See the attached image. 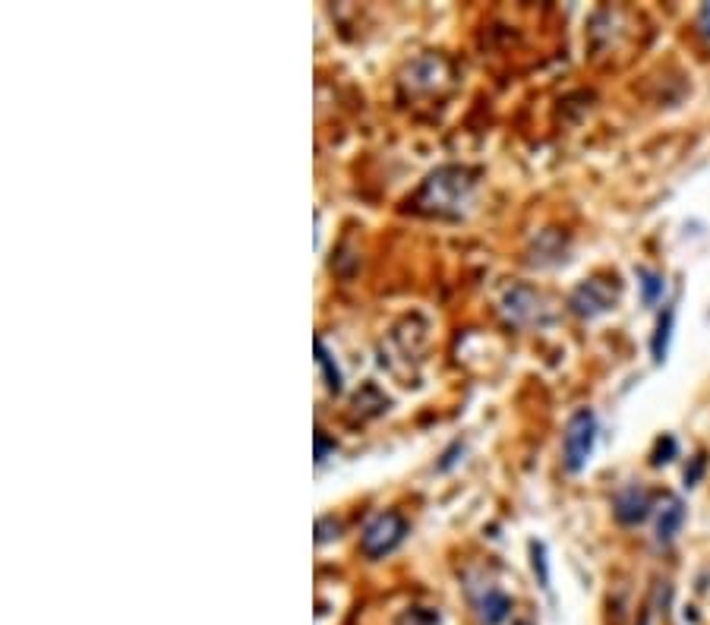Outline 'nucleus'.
Masks as SVG:
<instances>
[{
  "label": "nucleus",
  "mask_w": 710,
  "mask_h": 625,
  "mask_svg": "<svg viewBox=\"0 0 710 625\" xmlns=\"http://www.w3.org/2000/svg\"><path fill=\"white\" fill-rule=\"evenodd\" d=\"M408 531H411V524L404 521V515L382 512V515H377V519L363 527V534H360V553L367 560H385V556L395 553L401 543L408 541Z\"/></svg>",
  "instance_id": "nucleus-4"
},
{
  "label": "nucleus",
  "mask_w": 710,
  "mask_h": 625,
  "mask_svg": "<svg viewBox=\"0 0 710 625\" xmlns=\"http://www.w3.org/2000/svg\"><path fill=\"white\" fill-rule=\"evenodd\" d=\"M398 625H439L436 613H430V609H408L404 616H401V623Z\"/></svg>",
  "instance_id": "nucleus-14"
},
{
  "label": "nucleus",
  "mask_w": 710,
  "mask_h": 625,
  "mask_svg": "<svg viewBox=\"0 0 710 625\" xmlns=\"http://www.w3.org/2000/svg\"><path fill=\"white\" fill-rule=\"evenodd\" d=\"M471 601L483 625H502L512 613V597L496 584H483L481 591H471Z\"/></svg>",
  "instance_id": "nucleus-8"
},
{
  "label": "nucleus",
  "mask_w": 710,
  "mask_h": 625,
  "mask_svg": "<svg viewBox=\"0 0 710 625\" xmlns=\"http://www.w3.org/2000/svg\"><path fill=\"white\" fill-rule=\"evenodd\" d=\"M326 452H329V442L322 437V430H316V461H326Z\"/></svg>",
  "instance_id": "nucleus-19"
},
{
  "label": "nucleus",
  "mask_w": 710,
  "mask_h": 625,
  "mask_svg": "<svg viewBox=\"0 0 710 625\" xmlns=\"http://www.w3.org/2000/svg\"><path fill=\"white\" fill-rule=\"evenodd\" d=\"M698 35L704 39V44L710 48V3L701 7V13H698Z\"/></svg>",
  "instance_id": "nucleus-17"
},
{
  "label": "nucleus",
  "mask_w": 710,
  "mask_h": 625,
  "mask_svg": "<svg viewBox=\"0 0 710 625\" xmlns=\"http://www.w3.org/2000/svg\"><path fill=\"white\" fill-rule=\"evenodd\" d=\"M619 294L622 288L616 285V278H600V275H594V278H587L582 281L572 297H568V310L572 316H578V319H600L609 310H616V304H619Z\"/></svg>",
  "instance_id": "nucleus-5"
},
{
  "label": "nucleus",
  "mask_w": 710,
  "mask_h": 625,
  "mask_svg": "<svg viewBox=\"0 0 710 625\" xmlns=\"http://www.w3.org/2000/svg\"><path fill=\"white\" fill-rule=\"evenodd\" d=\"M522 625H524V623H522Z\"/></svg>",
  "instance_id": "nucleus-20"
},
{
  "label": "nucleus",
  "mask_w": 710,
  "mask_h": 625,
  "mask_svg": "<svg viewBox=\"0 0 710 625\" xmlns=\"http://www.w3.org/2000/svg\"><path fill=\"white\" fill-rule=\"evenodd\" d=\"M341 534V521L335 519H319L316 521V543H329L332 537Z\"/></svg>",
  "instance_id": "nucleus-13"
},
{
  "label": "nucleus",
  "mask_w": 710,
  "mask_h": 625,
  "mask_svg": "<svg viewBox=\"0 0 710 625\" xmlns=\"http://www.w3.org/2000/svg\"><path fill=\"white\" fill-rule=\"evenodd\" d=\"M401 83L414 95H433L442 85L452 83V63L445 61L442 54H423V58H418L408 66Z\"/></svg>",
  "instance_id": "nucleus-6"
},
{
  "label": "nucleus",
  "mask_w": 710,
  "mask_h": 625,
  "mask_svg": "<svg viewBox=\"0 0 710 625\" xmlns=\"http://www.w3.org/2000/svg\"><path fill=\"white\" fill-rule=\"evenodd\" d=\"M701 471H704V459H701V455H698V459H694V468H686V486H694V483H698V478H701Z\"/></svg>",
  "instance_id": "nucleus-18"
},
{
  "label": "nucleus",
  "mask_w": 710,
  "mask_h": 625,
  "mask_svg": "<svg viewBox=\"0 0 710 625\" xmlns=\"http://www.w3.org/2000/svg\"><path fill=\"white\" fill-rule=\"evenodd\" d=\"M676 455V439L663 437L657 442V452H654V464H667Z\"/></svg>",
  "instance_id": "nucleus-16"
},
{
  "label": "nucleus",
  "mask_w": 710,
  "mask_h": 625,
  "mask_svg": "<svg viewBox=\"0 0 710 625\" xmlns=\"http://www.w3.org/2000/svg\"><path fill=\"white\" fill-rule=\"evenodd\" d=\"M316 363H319V370L326 376V386H329V392H341L344 389V376L338 370V363H335V357L329 355V348H326V341L322 338H316Z\"/></svg>",
  "instance_id": "nucleus-11"
},
{
  "label": "nucleus",
  "mask_w": 710,
  "mask_h": 625,
  "mask_svg": "<svg viewBox=\"0 0 710 625\" xmlns=\"http://www.w3.org/2000/svg\"><path fill=\"white\" fill-rule=\"evenodd\" d=\"M477 193V171L464 165L436 167L411 199V208L430 218H461Z\"/></svg>",
  "instance_id": "nucleus-1"
},
{
  "label": "nucleus",
  "mask_w": 710,
  "mask_h": 625,
  "mask_svg": "<svg viewBox=\"0 0 710 625\" xmlns=\"http://www.w3.org/2000/svg\"><path fill=\"white\" fill-rule=\"evenodd\" d=\"M597 445V414L590 408H578L575 414L568 417L563 437V464L565 471L582 474L587 468V461L594 455Z\"/></svg>",
  "instance_id": "nucleus-3"
},
{
  "label": "nucleus",
  "mask_w": 710,
  "mask_h": 625,
  "mask_svg": "<svg viewBox=\"0 0 710 625\" xmlns=\"http://www.w3.org/2000/svg\"><path fill=\"white\" fill-rule=\"evenodd\" d=\"M650 512H654V496H650L645 486H638V483L626 486L616 496V502H613V515H616L619 524H626V527H635V524L648 521Z\"/></svg>",
  "instance_id": "nucleus-7"
},
{
  "label": "nucleus",
  "mask_w": 710,
  "mask_h": 625,
  "mask_svg": "<svg viewBox=\"0 0 710 625\" xmlns=\"http://www.w3.org/2000/svg\"><path fill=\"white\" fill-rule=\"evenodd\" d=\"M502 316L515 329H544L546 322H553V307L537 288L512 285L502 297Z\"/></svg>",
  "instance_id": "nucleus-2"
},
{
  "label": "nucleus",
  "mask_w": 710,
  "mask_h": 625,
  "mask_svg": "<svg viewBox=\"0 0 710 625\" xmlns=\"http://www.w3.org/2000/svg\"><path fill=\"white\" fill-rule=\"evenodd\" d=\"M638 271V285H641V300H645V307H654L660 297H663V291H667V281H663V275L654 269H635Z\"/></svg>",
  "instance_id": "nucleus-12"
},
{
  "label": "nucleus",
  "mask_w": 710,
  "mask_h": 625,
  "mask_svg": "<svg viewBox=\"0 0 710 625\" xmlns=\"http://www.w3.org/2000/svg\"><path fill=\"white\" fill-rule=\"evenodd\" d=\"M531 553H534V572H541V584L549 587V568H546L544 543H531Z\"/></svg>",
  "instance_id": "nucleus-15"
},
{
  "label": "nucleus",
  "mask_w": 710,
  "mask_h": 625,
  "mask_svg": "<svg viewBox=\"0 0 710 625\" xmlns=\"http://www.w3.org/2000/svg\"><path fill=\"white\" fill-rule=\"evenodd\" d=\"M672 326H676V307L667 304V310L660 312L657 319V332L650 338V355H654V363H663L669 355V341H672Z\"/></svg>",
  "instance_id": "nucleus-10"
},
{
  "label": "nucleus",
  "mask_w": 710,
  "mask_h": 625,
  "mask_svg": "<svg viewBox=\"0 0 710 625\" xmlns=\"http://www.w3.org/2000/svg\"><path fill=\"white\" fill-rule=\"evenodd\" d=\"M682 524H686V502L679 500V496H669L663 502V509L657 512V543L676 541V534L682 531Z\"/></svg>",
  "instance_id": "nucleus-9"
}]
</instances>
